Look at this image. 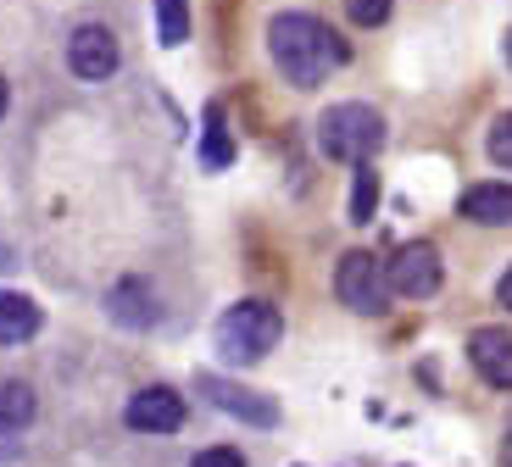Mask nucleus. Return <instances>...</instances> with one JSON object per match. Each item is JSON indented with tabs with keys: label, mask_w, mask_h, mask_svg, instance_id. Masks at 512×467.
<instances>
[{
	"label": "nucleus",
	"mask_w": 512,
	"mask_h": 467,
	"mask_svg": "<svg viewBox=\"0 0 512 467\" xmlns=\"http://www.w3.org/2000/svg\"><path fill=\"white\" fill-rule=\"evenodd\" d=\"M462 217L468 223L507 228L512 223V184H474V190L462 195Z\"/></svg>",
	"instance_id": "9d476101"
},
{
	"label": "nucleus",
	"mask_w": 512,
	"mask_h": 467,
	"mask_svg": "<svg viewBox=\"0 0 512 467\" xmlns=\"http://www.w3.org/2000/svg\"><path fill=\"white\" fill-rule=\"evenodd\" d=\"M190 467H245V456L229 451V445H212V451H201Z\"/></svg>",
	"instance_id": "6ab92c4d"
},
{
	"label": "nucleus",
	"mask_w": 512,
	"mask_h": 467,
	"mask_svg": "<svg viewBox=\"0 0 512 467\" xmlns=\"http://www.w3.org/2000/svg\"><path fill=\"white\" fill-rule=\"evenodd\" d=\"M145 295H151V290H145L140 278H123V284L112 290V312L123 317V323H151V317H156V306L145 301Z\"/></svg>",
	"instance_id": "ddd939ff"
},
{
	"label": "nucleus",
	"mask_w": 512,
	"mask_h": 467,
	"mask_svg": "<svg viewBox=\"0 0 512 467\" xmlns=\"http://www.w3.org/2000/svg\"><path fill=\"white\" fill-rule=\"evenodd\" d=\"M468 356H474L479 379H490L496 390H512V334L507 329H474Z\"/></svg>",
	"instance_id": "6e6552de"
},
{
	"label": "nucleus",
	"mask_w": 512,
	"mask_h": 467,
	"mask_svg": "<svg viewBox=\"0 0 512 467\" xmlns=\"http://www.w3.org/2000/svg\"><path fill=\"white\" fill-rule=\"evenodd\" d=\"M201 390H206V401H212V406L245 417V423H279V406H273L268 395H251V390H240V384H223V379H201Z\"/></svg>",
	"instance_id": "1a4fd4ad"
},
{
	"label": "nucleus",
	"mask_w": 512,
	"mask_h": 467,
	"mask_svg": "<svg viewBox=\"0 0 512 467\" xmlns=\"http://www.w3.org/2000/svg\"><path fill=\"white\" fill-rule=\"evenodd\" d=\"M201 162L218 173V167L234 162V139H229V123H223V106L206 112V145H201Z\"/></svg>",
	"instance_id": "f8f14e48"
},
{
	"label": "nucleus",
	"mask_w": 512,
	"mask_h": 467,
	"mask_svg": "<svg viewBox=\"0 0 512 467\" xmlns=\"http://www.w3.org/2000/svg\"><path fill=\"white\" fill-rule=\"evenodd\" d=\"M28 417H34L28 384H0V423H28Z\"/></svg>",
	"instance_id": "dca6fc26"
},
{
	"label": "nucleus",
	"mask_w": 512,
	"mask_h": 467,
	"mask_svg": "<svg viewBox=\"0 0 512 467\" xmlns=\"http://www.w3.org/2000/svg\"><path fill=\"white\" fill-rule=\"evenodd\" d=\"M28 334H39V306L17 290H0V345H23Z\"/></svg>",
	"instance_id": "9b49d317"
},
{
	"label": "nucleus",
	"mask_w": 512,
	"mask_h": 467,
	"mask_svg": "<svg viewBox=\"0 0 512 467\" xmlns=\"http://www.w3.org/2000/svg\"><path fill=\"white\" fill-rule=\"evenodd\" d=\"M279 334H284V317L273 301H240L218 317V351H223V362H234V367L262 362V356L279 345Z\"/></svg>",
	"instance_id": "f03ea898"
},
{
	"label": "nucleus",
	"mask_w": 512,
	"mask_h": 467,
	"mask_svg": "<svg viewBox=\"0 0 512 467\" xmlns=\"http://www.w3.org/2000/svg\"><path fill=\"white\" fill-rule=\"evenodd\" d=\"M334 290H340V301H346L351 312L379 317V312H384V301H390V278H384L379 256L351 251L346 262H340V273H334Z\"/></svg>",
	"instance_id": "20e7f679"
},
{
	"label": "nucleus",
	"mask_w": 512,
	"mask_h": 467,
	"mask_svg": "<svg viewBox=\"0 0 512 467\" xmlns=\"http://www.w3.org/2000/svg\"><path fill=\"white\" fill-rule=\"evenodd\" d=\"M373 206H379V178H373L368 162H362L357 178H351V223H368Z\"/></svg>",
	"instance_id": "4468645a"
},
{
	"label": "nucleus",
	"mask_w": 512,
	"mask_h": 467,
	"mask_svg": "<svg viewBox=\"0 0 512 467\" xmlns=\"http://www.w3.org/2000/svg\"><path fill=\"white\" fill-rule=\"evenodd\" d=\"M496 295H501V306H512V267H507V278H501V290H496Z\"/></svg>",
	"instance_id": "aec40b11"
},
{
	"label": "nucleus",
	"mask_w": 512,
	"mask_h": 467,
	"mask_svg": "<svg viewBox=\"0 0 512 467\" xmlns=\"http://www.w3.org/2000/svg\"><path fill=\"white\" fill-rule=\"evenodd\" d=\"M156 28H162V45H184V34H190V6L184 0H156Z\"/></svg>",
	"instance_id": "2eb2a0df"
},
{
	"label": "nucleus",
	"mask_w": 512,
	"mask_h": 467,
	"mask_svg": "<svg viewBox=\"0 0 512 467\" xmlns=\"http://www.w3.org/2000/svg\"><path fill=\"white\" fill-rule=\"evenodd\" d=\"M6 101H12V89H6V78H0V117H6Z\"/></svg>",
	"instance_id": "4be33fe9"
},
{
	"label": "nucleus",
	"mask_w": 512,
	"mask_h": 467,
	"mask_svg": "<svg viewBox=\"0 0 512 467\" xmlns=\"http://www.w3.org/2000/svg\"><path fill=\"white\" fill-rule=\"evenodd\" d=\"M384 278H390V290L407 295V301H429V295L440 290V256H435V245H423V240L401 245V251L390 256V267H384Z\"/></svg>",
	"instance_id": "39448f33"
},
{
	"label": "nucleus",
	"mask_w": 512,
	"mask_h": 467,
	"mask_svg": "<svg viewBox=\"0 0 512 467\" xmlns=\"http://www.w3.org/2000/svg\"><path fill=\"white\" fill-rule=\"evenodd\" d=\"M67 62H73V73L84 78V84H101V78L117 73V39L106 34L101 23H84L73 34V45H67Z\"/></svg>",
	"instance_id": "423d86ee"
},
{
	"label": "nucleus",
	"mask_w": 512,
	"mask_h": 467,
	"mask_svg": "<svg viewBox=\"0 0 512 467\" xmlns=\"http://www.w3.org/2000/svg\"><path fill=\"white\" fill-rule=\"evenodd\" d=\"M485 151H490V162H496V167H512V112H501L496 123H490Z\"/></svg>",
	"instance_id": "f3484780"
},
{
	"label": "nucleus",
	"mask_w": 512,
	"mask_h": 467,
	"mask_svg": "<svg viewBox=\"0 0 512 467\" xmlns=\"http://www.w3.org/2000/svg\"><path fill=\"white\" fill-rule=\"evenodd\" d=\"M318 145H323V156H334V162L362 167L384 145V117L373 112V106H362V101H340V106H329V112L318 117Z\"/></svg>",
	"instance_id": "7ed1b4c3"
},
{
	"label": "nucleus",
	"mask_w": 512,
	"mask_h": 467,
	"mask_svg": "<svg viewBox=\"0 0 512 467\" xmlns=\"http://www.w3.org/2000/svg\"><path fill=\"white\" fill-rule=\"evenodd\" d=\"M507 62H512V34H507Z\"/></svg>",
	"instance_id": "5701e85b"
},
{
	"label": "nucleus",
	"mask_w": 512,
	"mask_h": 467,
	"mask_svg": "<svg viewBox=\"0 0 512 467\" xmlns=\"http://www.w3.org/2000/svg\"><path fill=\"white\" fill-rule=\"evenodd\" d=\"M501 467H512V434L501 440Z\"/></svg>",
	"instance_id": "412c9836"
},
{
	"label": "nucleus",
	"mask_w": 512,
	"mask_h": 467,
	"mask_svg": "<svg viewBox=\"0 0 512 467\" xmlns=\"http://www.w3.org/2000/svg\"><path fill=\"white\" fill-rule=\"evenodd\" d=\"M268 51L273 62H279V73L290 78L295 89H312L323 84V78L334 73V67L346 62V39L334 34L329 23H318V17L307 12H279L268 23Z\"/></svg>",
	"instance_id": "f257e3e1"
},
{
	"label": "nucleus",
	"mask_w": 512,
	"mask_h": 467,
	"mask_svg": "<svg viewBox=\"0 0 512 467\" xmlns=\"http://www.w3.org/2000/svg\"><path fill=\"white\" fill-rule=\"evenodd\" d=\"M346 17L357 28H379L390 17V0H346Z\"/></svg>",
	"instance_id": "a211bd4d"
},
{
	"label": "nucleus",
	"mask_w": 512,
	"mask_h": 467,
	"mask_svg": "<svg viewBox=\"0 0 512 467\" xmlns=\"http://www.w3.org/2000/svg\"><path fill=\"white\" fill-rule=\"evenodd\" d=\"M179 423H184L179 390H162V384H151V390H140L134 401H128V429H140V434H173Z\"/></svg>",
	"instance_id": "0eeeda50"
}]
</instances>
